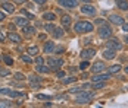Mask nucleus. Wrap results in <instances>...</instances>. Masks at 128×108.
Returning <instances> with one entry per match:
<instances>
[{"instance_id": "f257e3e1", "label": "nucleus", "mask_w": 128, "mask_h": 108, "mask_svg": "<svg viewBox=\"0 0 128 108\" xmlns=\"http://www.w3.org/2000/svg\"><path fill=\"white\" fill-rule=\"evenodd\" d=\"M75 32L78 34H82V32H91L93 31V25L90 22H77L75 26H74Z\"/></svg>"}, {"instance_id": "f03ea898", "label": "nucleus", "mask_w": 128, "mask_h": 108, "mask_svg": "<svg viewBox=\"0 0 128 108\" xmlns=\"http://www.w3.org/2000/svg\"><path fill=\"white\" fill-rule=\"evenodd\" d=\"M91 99H93V92H81L75 101L77 104H88Z\"/></svg>"}, {"instance_id": "7ed1b4c3", "label": "nucleus", "mask_w": 128, "mask_h": 108, "mask_svg": "<svg viewBox=\"0 0 128 108\" xmlns=\"http://www.w3.org/2000/svg\"><path fill=\"white\" fill-rule=\"evenodd\" d=\"M0 94H4V95L12 96V98H22V96H25L22 92H16V91L8 89V88H2V89H0Z\"/></svg>"}, {"instance_id": "20e7f679", "label": "nucleus", "mask_w": 128, "mask_h": 108, "mask_svg": "<svg viewBox=\"0 0 128 108\" xmlns=\"http://www.w3.org/2000/svg\"><path fill=\"white\" fill-rule=\"evenodd\" d=\"M99 35L102 36V38H110L112 35V29H110V26H108V25H103L99 28Z\"/></svg>"}, {"instance_id": "39448f33", "label": "nucleus", "mask_w": 128, "mask_h": 108, "mask_svg": "<svg viewBox=\"0 0 128 108\" xmlns=\"http://www.w3.org/2000/svg\"><path fill=\"white\" fill-rule=\"evenodd\" d=\"M108 79H110V73H102V74L94 73V76L91 77V82L93 83L94 82H103V80H108Z\"/></svg>"}, {"instance_id": "423d86ee", "label": "nucleus", "mask_w": 128, "mask_h": 108, "mask_svg": "<svg viewBox=\"0 0 128 108\" xmlns=\"http://www.w3.org/2000/svg\"><path fill=\"white\" fill-rule=\"evenodd\" d=\"M47 64H49V67H60V66L64 64V60H62V59L49 57V59H47Z\"/></svg>"}, {"instance_id": "0eeeda50", "label": "nucleus", "mask_w": 128, "mask_h": 108, "mask_svg": "<svg viewBox=\"0 0 128 108\" xmlns=\"http://www.w3.org/2000/svg\"><path fill=\"white\" fill-rule=\"evenodd\" d=\"M93 56H96V50H94V48H86V50L81 51V57H82L84 60H88Z\"/></svg>"}, {"instance_id": "6e6552de", "label": "nucleus", "mask_w": 128, "mask_h": 108, "mask_svg": "<svg viewBox=\"0 0 128 108\" xmlns=\"http://www.w3.org/2000/svg\"><path fill=\"white\" fill-rule=\"evenodd\" d=\"M104 69H106V66H104L103 61H96V63L91 66V72L93 73H102Z\"/></svg>"}, {"instance_id": "1a4fd4ad", "label": "nucleus", "mask_w": 128, "mask_h": 108, "mask_svg": "<svg viewBox=\"0 0 128 108\" xmlns=\"http://www.w3.org/2000/svg\"><path fill=\"white\" fill-rule=\"evenodd\" d=\"M81 12L84 13V15H90V16H93V15H96V7L91 6V4H82Z\"/></svg>"}, {"instance_id": "9d476101", "label": "nucleus", "mask_w": 128, "mask_h": 108, "mask_svg": "<svg viewBox=\"0 0 128 108\" xmlns=\"http://www.w3.org/2000/svg\"><path fill=\"white\" fill-rule=\"evenodd\" d=\"M77 0H59V4L64 6V7H77Z\"/></svg>"}, {"instance_id": "9b49d317", "label": "nucleus", "mask_w": 128, "mask_h": 108, "mask_svg": "<svg viewBox=\"0 0 128 108\" xmlns=\"http://www.w3.org/2000/svg\"><path fill=\"white\" fill-rule=\"evenodd\" d=\"M106 45H108V48H112V50H121V48H122V45L119 44L118 39H109V41L106 42Z\"/></svg>"}, {"instance_id": "f8f14e48", "label": "nucleus", "mask_w": 128, "mask_h": 108, "mask_svg": "<svg viewBox=\"0 0 128 108\" xmlns=\"http://www.w3.org/2000/svg\"><path fill=\"white\" fill-rule=\"evenodd\" d=\"M103 57H104L106 60H112V59H115V50H112V48L104 50V51H103Z\"/></svg>"}, {"instance_id": "ddd939ff", "label": "nucleus", "mask_w": 128, "mask_h": 108, "mask_svg": "<svg viewBox=\"0 0 128 108\" xmlns=\"http://www.w3.org/2000/svg\"><path fill=\"white\" fill-rule=\"evenodd\" d=\"M109 21H110L112 24H115V25H122L124 24V19H122L121 16H118V15H110V16H109Z\"/></svg>"}, {"instance_id": "4468645a", "label": "nucleus", "mask_w": 128, "mask_h": 108, "mask_svg": "<svg viewBox=\"0 0 128 108\" xmlns=\"http://www.w3.org/2000/svg\"><path fill=\"white\" fill-rule=\"evenodd\" d=\"M116 4L121 10H128V1L127 0H116Z\"/></svg>"}, {"instance_id": "2eb2a0df", "label": "nucleus", "mask_w": 128, "mask_h": 108, "mask_svg": "<svg viewBox=\"0 0 128 108\" xmlns=\"http://www.w3.org/2000/svg\"><path fill=\"white\" fill-rule=\"evenodd\" d=\"M2 7H3L6 12H9V13L15 12V6H13L12 3H3V4H2Z\"/></svg>"}, {"instance_id": "dca6fc26", "label": "nucleus", "mask_w": 128, "mask_h": 108, "mask_svg": "<svg viewBox=\"0 0 128 108\" xmlns=\"http://www.w3.org/2000/svg\"><path fill=\"white\" fill-rule=\"evenodd\" d=\"M9 39H10L12 42H21V41H22V38L18 35V34H15V32H10V34H9Z\"/></svg>"}, {"instance_id": "f3484780", "label": "nucleus", "mask_w": 128, "mask_h": 108, "mask_svg": "<svg viewBox=\"0 0 128 108\" xmlns=\"http://www.w3.org/2000/svg\"><path fill=\"white\" fill-rule=\"evenodd\" d=\"M52 34H53L54 38H60V36L64 35V29H62V28H56V26H54V29H53V32H52Z\"/></svg>"}, {"instance_id": "a211bd4d", "label": "nucleus", "mask_w": 128, "mask_h": 108, "mask_svg": "<svg viewBox=\"0 0 128 108\" xmlns=\"http://www.w3.org/2000/svg\"><path fill=\"white\" fill-rule=\"evenodd\" d=\"M53 50H54V44H53L52 41H47V42L44 44V51H46V53H52Z\"/></svg>"}, {"instance_id": "6ab92c4d", "label": "nucleus", "mask_w": 128, "mask_h": 108, "mask_svg": "<svg viewBox=\"0 0 128 108\" xmlns=\"http://www.w3.org/2000/svg\"><path fill=\"white\" fill-rule=\"evenodd\" d=\"M26 24H28V21L25 18H16L15 19V25H18V26H25Z\"/></svg>"}, {"instance_id": "aec40b11", "label": "nucleus", "mask_w": 128, "mask_h": 108, "mask_svg": "<svg viewBox=\"0 0 128 108\" xmlns=\"http://www.w3.org/2000/svg\"><path fill=\"white\" fill-rule=\"evenodd\" d=\"M69 22H71V18H69L68 15H64V16H62V25H64L65 28H68V26H69Z\"/></svg>"}, {"instance_id": "412c9836", "label": "nucleus", "mask_w": 128, "mask_h": 108, "mask_svg": "<svg viewBox=\"0 0 128 108\" xmlns=\"http://www.w3.org/2000/svg\"><path fill=\"white\" fill-rule=\"evenodd\" d=\"M43 18H44L46 21H54V19H56L54 13H50V12H46L44 15H43Z\"/></svg>"}, {"instance_id": "4be33fe9", "label": "nucleus", "mask_w": 128, "mask_h": 108, "mask_svg": "<svg viewBox=\"0 0 128 108\" xmlns=\"http://www.w3.org/2000/svg\"><path fill=\"white\" fill-rule=\"evenodd\" d=\"M119 70H121V66H119V64H114V66H110V67H109V70H108V72H109V73H118Z\"/></svg>"}, {"instance_id": "5701e85b", "label": "nucleus", "mask_w": 128, "mask_h": 108, "mask_svg": "<svg viewBox=\"0 0 128 108\" xmlns=\"http://www.w3.org/2000/svg\"><path fill=\"white\" fill-rule=\"evenodd\" d=\"M22 32H25V34H28V35H30V34H32V32H36V29H34V28H32V26H22Z\"/></svg>"}, {"instance_id": "b1692460", "label": "nucleus", "mask_w": 128, "mask_h": 108, "mask_svg": "<svg viewBox=\"0 0 128 108\" xmlns=\"http://www.w3.org/2000/svg\"><path fill=\"white\" fill-rule=\"evenodd\" d=\"M37 70H38L40 73H49V67H46V66L40 64V66H37Z\"/></svg>"}, {"instance_id": "393cba45", "label": "nucleus", "mask_w": 128, "mask_h": 108, "mask_svg": "<svg viewBox=\"0 0 128 108\" xmlns=\"http://www.w3.org/2000/svg\"><path fill=\"white\" fill-rule=\"evenodd\" d=\"M37 53H38V48L37 47H30L28 48V54H31V56H37Z\"/></svg>"}, {"instance_id": "a878e982", "label": "nucleus", "mask_w": 128, "mask_h": 108, "mask_svg": "<svg viewBox=\"0 0 128 108\" xmlns=\"http://www.w3.org/2000/svg\"><path fill=\"white\" fill-rule=\"evenodd\" d=\"M103 86H104V80L103 82H94L93 83V89H102Z\"/></svg>"}, {"instance_id": "bb28decb", "label": "nucleus", "mask_w": 128, "mask_h": 108, "mask_svg": "<svg viewBox=\"0 0 128 108\" xmlns=\"http://www.w3.org/2000/svg\"><path fill=\"white\" fill-rule=\"evenodd\" d=\"M3 60H4V63H6L8 66H12L13 64V60L9 57V56H3Z\"/></svg>"}, {"instance_id": "cd10ccee", "label": "nucleus", "mask_w": 128, "mask_h": 108, "mask_svg": "<svg viewBox=\"0 0 128 108\" xmlns=\"http://www.w3.org/2000/svg\"><path fill=\"white\" fill-rule=\"evenodd\" d=\"M88 66H90V64H88V61H87V60H84V61H81V64H80V69H81V70H86V69H87Z\"/></svg>"}, {"instance_id": "c85d7f7f", "label": "nucleus", "mask_w": 128, "mask_h": 108, "mask_svg": "<svg viewBox=\"0 0 128 108\" xmlns=\"http://www.w3.org/2000/svg\"><path fill=\"white\" fill-rule=\"evenodd\" d=\"M75 80H77V77H74V76H72V77H66V79H64V83H74V82H75Z\"/></svg>"}, {"instance_id": "c756f323", "label": "nucleus", "mask_w": 128, "mask_h": 108, "mask_svg": "<svg viewBox=\"0 0 128 108\" xmlns=\"http://www.w3.org/2000/svg\"><path fill=\"white\" fill-rule=\"evenodd\" d=\"M0 107L9 108V107H12V104H10V102H8V101H0Z\"/></svg>"}, {"instance_id": "7c9ffc66", "label": "nucleus", "mask_w": 128, "mask_h": 108, "mask_svg": "<svg viewBox=\"0 0 128 108\" xmlns=\"http://www.w3.org/2000/svg\"><path fill=\"white\" fill-rule=\"evenodd\" d=\"M36 98H37V99H44V101H49V99H50V96L49 95H41V94H38Z\"/></svg>"}, {"instance_id": "2f4dec72", "label": "nucleus", "mask_w": 128, "mask_h": 108, "mask_svg": "<svg viewBox=\"0 0 128 108\" xmlns=\"http://www.w3.org/2000/svg\"><path fill=\"white\" fill-rule=\"evenodd\" d=\"M44 28H46V31H47V32H53V29H54V25L47 24L46 26H44Z\"/></svg>"}, {"instance_id": "473e14b6", "label": "nucleus", "mask_w": 128, "mask_h": 108, "mask_svg": "<svg viewBox=\"0 0 128 108\" xmlns=\"http://www.w3.org/2000/svg\"><path fill=\"white\" fill-rule=\"evenodd\" d=\"M15 79H18V80H24L25 76H24L22 73H15Z\"/></svg>"}, {"instance_id": "72a5a7b5", "label": "nucleus", "mask_w": 128, "mask_h": 108, "mask_svg": "<svg viewBox=\"0 0 128 108\" xmlns=\"http://www.w3.org/2000/svg\"><path fill=\"white\" fill-rule=\"evenodd\" d=\"M30 79H31V82H37V83L40 82V77H38V76H34V74H32Z\"/></svg>"}, {"instance_id": "f704fd0d", "label": "nucleus", "mask_w": 128, "mask_h": 108, "mask_svg": "<svg viewBox=\"0 0 128 108\" xmlns=\"http://www.w3.org/2000/svg\"><path fill=\"white\" fill-rule=\"evenodd\" d=\"M21 59H22V61H25V63H31V61H32L30 57H28V56H22Z\"/></svg>"}, {"instance_id": "c9c22d12", "label": "nucleus", "mask_w": 128, "mask_h": 108, "mask_svg": "<svg viewBox=\"0 0 128 108\" xmlns=\"http://www.w3.org/2000/svg\"><path fill=\"white\" fill-rule=\"evenodd\" d=\"M43 57H37V59H36V63H37V66H40V64H43Z\"/></svg>"}, {"instance_id": "e433bc0d", "label": "nucleus", "mask_w": 128, "mask_h": 108, "mask_svg": "<svg viewBox=\"0 0 128 108\" xmlns=\"http://www.w3.org/2000/svg\"><path fill=\"white\" fill-rule=\"evenodd\" d=\"M8 74H9V70H6V69L4 70H0V76H8Z\"/></svg>"}, {"instance_id": "4c0bfd02", "label": "nucleus", "mask_w": 128, "mask_h": 108, "mask_svg": "<svg viewBox=\"0 0 128 108\" xmlns=\"http://www.w3.org/2000/svg\"><path fill=\"white\" fill-rule=\"evenodd\" d=\"M56 76H58V77H64V76H65V72H62V70H60V72L56 73Z\"/></svg>"}, {"instance_id": "58836bf2", "label": "nucleus", "mask_w": 128, "mask_h": 108, "mask_svg": "<svg viewBox=\"0 0 128 108\" xmlns=\"http://www.w3.org/2000/svg\"><path fill=\"white\" fill-rule=\"evenodd\" d=\"M22 15H25V16H28V18H32V15L28 13V12H25V10H22Z\"/></svg>"}, {"instance_id": "ea45409f", "label": "nucleus", "mask_w": 128, "mask_h": 108, "mask_svg": "<svg viewBox=\"0 0 128 108\" xmlns=\"http://www.w3.org/2000/svg\"><path fill=\"white\" fill-rule=\"evenodd\" d=\"M122 29L124 31H128V24H122Z\"/></svg>"}, {"instance_id": "a19ab883", "label": "nucleus", "mask_w": 128, "mask_h": 108, "mask_svg": "<svg viewBox=\"0 0 128 108\" xmlns=\"http://www.w3.org/2000/svg\"><path fill=\"white\" fill-rule=\"evenodd\" d=\"M32 1H36V3H38V4H43L46 0H32Z\"/></svg>"}, {"instance_id": "79ce46f5", "label": "nucleus", "mask_w": 128, "mask_h": 108, "mask_svg": "<svg viewBox=\"0 0 128 108\" xmlns=\"http://www.w3.org/2000/svg\"><path fill=\"white\" fill-rule=\"evenodd\" d=\"M56 53H64V48H62V47L56 48Z\"/></svg>"}, {"instance_id": "37998d69", "label": "nucleus", "mask_w": 128, "mask_h": 108, "mask_svg": "<svg viewBox=\"0 0 128 108\" xmlns=\"http://www.w3.org/2000/svg\"><path fill=\"white\" fill-rule=\"evenodd\" d=\"M3 19H4V15H3V13L0 12V21H3Z\"/></svg>"}, {"instance_id": "c03bdc74", "label": "nucleus", "mask_w": 128, "mask_h": 108, "mask_svg": "<svg viewBox=\"0 0 128 108\" xmlns=\"http://www.w3.org/2000/svg\"><path fill=\"white\" fill-rule=\"evenodd\" d=\"M3 39H4V35H3V34L0 32V41H3Z\"/></svg>"}, {"instance_id": "a18cd8bd", "label": "nucleus", "mask_w": 128, "mask_h": 108, "mask_svg": "<svg viewBox=\"0 0 128 108\" xmlns=\"http://www.w3.org/2000/svg\"><path fill=\"white\" fill-rule=\"evenodd\" d=\"M15 1H16V3H24L25 0H15Z\"/></svg>"}, {"instance_id": "49530a36", "label": "nucleus", "mask_w": 128, "mask_h": 108, "mask_svg": "<svg viewBox=\"0 0 128 108\" xmlns=\"http://www.w3.org/2000/svg\"><path fill=\"white\" fill-rule=\"evenodd\" d=\"M81 1H86V3H90V1H91V0H81Z\"/></svg>"}, {"instance_id": "de8ad7c7", "label": "nucleus", "mask_w": 128, "mask_h": 108, "mask_svg": "<svg viewBox=\"0 0 128 108\" xmlns=\"http://www.w3.org/2000/svg\"><path fill=\"white\" fill-rule=\"evenodd\" d=\"M125 72H127V73H128V66H127V67H125Z\"/></svg>"}, {"instance_id": "09e8293b", "label": "nucleus", "mask_w": 128, "mask_h": 108, "mask_svg": "<svg viewBox=\"0 0 128 108\" xmlns=\"http://www.w3.org/2000/svg\"><path fill=\"white\" fill-rule=\"evenodd\" d=\"M125 41H127V42H128V35H127V36H125Z\"/></svg>"}]
</instances>
